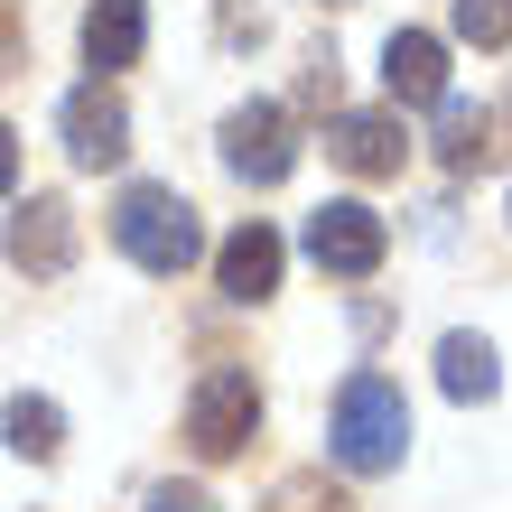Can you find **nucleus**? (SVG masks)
Returning <instances> with one entry per match:
<instances>
[{"label": "nucleus", "mask_w": 512, "mask_h": 512, "mask_svg": "<svg viewBox=\"0 0 512 512\" xmlns=\"http://www.w3.org/2000/svg\"><path fill=\"white\" fill-rule=\"evenodd\" d=\"M326 447H336L345 475H391V466L410 457V401H401V382L354 373L336 391V429H326Z\"/></svg>", "instance_id": "nucleus-1"}, {"label": "nucleus", "mask_w": 512, "mask_h": 512, "mask_svg": "<svg viewBox=\"0 0 512 512\" xmlns=\"http://www.w3.org/2000/svg\"><path fill=\"white\" fill-rule=\"evenodd\" d=\"M112 243H122L149 280H177V270L205 252V233H196V205L177 187H122V205H112Z\"/></svg>", "instance_id": "nucleus-2"}, {"label": "nucleus", "mask_w": 512, "mask_h": 512, "mask_svg": "<svg viewBox=\"0 0 512 512\" xmlns=\"http://www.w3.org/2000/svg\"><path fill=\"white\" fill-rule=\"evenodd\" d=\"M382 252H391V224L373 215L364 196H336V205L308 215V261L326 270V280H373Z\"/></svg>", "instance_id": "nucleus-3"}, {"label": "nucleus", "mask_w": 512, "mask_h": 512, "mask_svg": "<svg viewBox=\"0 0 512 512\" xmlns=\"http://www.w3.org/2000/svg\"><path fill=\"white\" fill-rule=\"evenodd\" d=\"M252 429H261V382L243 364H215L196 382V401H187V447L196 457H233Z\"/></svg>", "instance_id": "nucleus-4"}, {"label": "nucleus", "mask_w": 512, "mask_h": 512, "mask_svg": "<svg viewBox=\"0 0 512 512\" xmlns=\"http://www.w3.org/2000/svg\"><path fill=\"white\" fill-rule=\"evenodd\" d=\"M224 168L243 177V187H280V177L298 168V131H289V112L280 103H243V112H224Z\"/></svg>", "instance_id": "nucleus-5"}, {"label": "nucleus", "mask_w": 512, "mask_h": 512, "mask_svg": "<svg viewBox=\"0 0 512 512\" xmlns=\"http://www.w3.org/2000/svg\"><path fill=\"white\" fill-rule=\"evenodd\" d=\"M56 122H66V159H75V168H122V149H131V112H122V94H112L103 75H94V84H75Z\"/></svg>", "instance_id": "nucleus-6"}, {"label": "nucleus", "mask_w": 512, "mask_h": 512, "mask_svg": "<svg viewBox=\"0 0 512 512\" xmlns=\"http://www.w3.org/2000/svg\"><path fill=\"white\" fill-rule=\"evenodd\" d=\"M326 159L354 168V177H401L410 131H401V112H336V131H326Z\"/></svg>", "instance_id": "nucleus-7"}, {"label": "nucleus", "mask_w": 512, "mask_h": 512, "mask_svg": "<svg viewBox=\"0 0 512 512\" xmlns=\"http://www.w3.org/2000/svg\"><path fill=\"white\" fill-rule=\"evenodd\" d=\"M382 84H391V112L401 103H438L447 94V47L429 28H391L382 38Z\"/></svg>", "instance_id": "nucleus-8"}, {"label": "nucleus", "mask_w": 512, "mask_h": 512, "mask_svg": "<svg viewBox=\"0 0 512 512\" xmlns=\"http://www.w3.org/2000/svg\"><path fill=\"white\" fill-rule=\"evenodd\" d=\"M140 47H149V10L140 0H94V10H84V66L94 75L140 66Z\"/></svg>", "instance_id": "nucleus-9"}, {"label": "nucleus", "mask_w": 512, "mask_h": 512, "mask_svg": "<svg viewBox=\"0 0 512 512\" xmlns=\"http://www.w3.org/2000/svg\"><path fill=\"white\" fill-rule=\"evenodd\" d=\"M280 261H289L280 233H270V224H243V233L215 252V280H224V298H243V308H252V298L280 289Z\"/></svg>", "instance_id": "nucleus-10"}, {"label": "nucleus", "mask_w": 512, "mask_h": 512, "mask_svg": "<svg viewBox=\"0 0 512 512\" xmlns=\"http://www.w3.org/2000/svg\"><path fill=\"white\" fill-rule=\"evenodd\" d=\"M10 261H19V270H47V280H56V270L75 261V215H66L56 196H28V215L10 224Z\"/></svg>", "instance_id": "nucleus-11"}, {"label": "nucleus", "mask_w": 512, "mask_h": 512, "mask_svg": "<svg viewBox=\"0 0 512 512\" xmlns=\"http://www.w3.org/2000/svg\"><path fill=\"white\" fill-rule=\"evenodd\" d=\"M438 391H447V401H494V391H503L494 345H485V336H447V345H438Z\"/></svg>", "instance_id": "nucleus-12"}, {"label": "nucleus", "mask_w": 512, "mask_h": 512, "mask_svg": "<svg viewBox=\"0 0 512 512\" xmlns=\"http://www.w3.org/2000/svg\"><path fill=\"white\" fill-rule=\"evenodd\" d=\"M0 429H10V447H19V457H56V447H66V410H56V401H38V391H19V401L0 410Z\"/></svg>", "instance_id": "nucleus-13"}, {"label": "nucleus", "mask_w": 512, "mask_h": 512, "mask_svg": "<svg viewBox=\"0 0 512 512\" xmlns=\"http://www.w3.org/2000/svg\"><path fill=\"white\" fill-rule=\"evenodd\" d=\"M438 149H447V168L485 159V112H475V103H457V94H438Z\"/></svg>", "instance_id": "nucleus-14"}, {"label": "nucleus", "mask_w": 512, "mask_h": 512, "mask_svg": "<svg viewBox=\"0 0 512 512\" xmlns=\"http://www.w3.org/2000/svg\"><path fill=\"white\" fill-rule=\"evenodd\" d=\"M457 38L466 47H503L512 38V0H457Z\"/></svg>", "instance_id": "nucleus-15"}, {"label": "nucleus", "mask_w": 512, "mask_h": 512, "mask_svg": "<svg viewBox=\"0 0 512 512\" xmlns=\"http://www.w3.org/2000/svg\"><path fill=\"white\" fill-rule=\"evenodd\" d=\"M149 512H215V503H205L196 485H159V494H149Z\"/></svg>", "instance_id": "nucleus-16"}, {"label": "nucleus", "mask_w": 512, "mask_h": 512, "mask_svg": "<svg viewBox=\"0 0 512 512\" xmlns=\"http://www.w3.org/2000/svg\"><path fill=\"white\" fill-rule=\"evenodd\" d=\"M10 177H19V131L0 122V196H10Z\"/></svg>", "instance_id": "nucleus-17"}]
</instances>
